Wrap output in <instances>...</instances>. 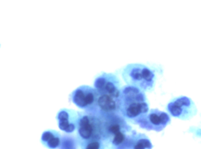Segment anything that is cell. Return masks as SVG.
<instances>
[{"label":"cell","mask_w":201,"mask_h":149,"mask_svg":"<svg viewBox=\"0 0 201 149\" xmlns=\"http://www.w3.org/2000/svg\"><path fill=\"white\" fill-rule=\"evenodd\" d=\"M170 121V117L168 113L156 109L150 110L135 123L146 130L159 132L169 125Z\"/></svg>","instance_id":"cell-4"},{"label":"cell","mask_w":201,"mask_h":149,"mask_svg":"<svg viewBox=\"0 0 201 149\" xmlns=\"http://www.w3.org/2000/svg\"><path fill=\"white\" fill-rule=\"evenodd\" d=\"M133 143V149H151L152 147L149 138L143 134H136Z\"/></svg>","instance_id":"cell-10"},{"label":"cell","mask_w":201,"mask_h":149,"mask_svg":"<svg viewBox=\"0 0 201 149\" xmlns=\"http://www.w3.org/2000/svg\"><path fill=\"white\" fill-rule=\"evenodd\" d=\"M97 103L104 112L112 113L120 109V99L114 98L107 94H99Z\"/></svg>","instance_id":"cell-8"},{"label":"cell","mask_w":201,"mask_h":149,"mask_svg":"<svg viewBox=\"0 0 201 149\" xmlns=\"http://www.w3.org/2000/svg\"><path fill=\"white\" fill-rule=\"evenodd\" d=\"M43 140L47 142L48 145L51 148H55L60 143L59 137L54 136L50 131H47L43 136Z\"/></svg>","instance_id":"cell-11"},{"label":"cell","mask_w":201,"mask_h":149,"mask_svg":"<svg viewBox=\"0 0 201 149\" xmlns=\"http://www.w3.org/2000/svg\"><path fill=\"white\" fill-rule=\"evenodd\" d=\"M69 113L67 111H61L58 116L59 121V127L61 130L66 132H72L75 129V124L70 123Z\"/></svg>","instance_id":"cell-9"},{"label":"cell","mask_w":201,"mask_h":149,"mask_svg":"<svg viewBox=\"0 0 201 149\" xmlns=\"http://www.w3.org/2000/svg\"><path fill=\"white\" fill-rule=\"evenodd\" d=\"M120 110L126 118L135 123L149 111L145 92L131 85L121 88Z\"/></svg>","instance_id":"cell-1"},{"label":"cell","mask_w":201,"mask_h":149,"mask_svg":"<svg viewBox=\"0 0 201 149\" xmlns=\"http://www.w3.org/2000/svg\"><path fill=\"white\" fill-rule=\"evenodd\" d=\"M96 90L99 94H107L116 99H120L121 89L119 79L113 75L98 77L94 83Z\"/></svg>","instance_id":"cell-6"},{"label":"cell","mask_w":201,"mask_h":149,"mask_svg":"<svg viewBox=\"0 0 201 149\" xmlns=\"http://www.w3.org/2000/svg\"><path fill=\"white\" fill-rule=\"evenodd\" d=\"M99 96L96 90L89 86H82L73 92L72 98L74 103L78 107L86 108L97 103Z\"/></svg>","instance_id":"cell-7"},{"label":"cell","mask_w":201,"mask_h":149,"mask_svg":"<svg viewBox=\"0 0 201 149\" xmlns=\"http://www.w3.org/2000/svg\"><path fill=\"white\" fill-rule=\"evenodd\" d=\"M78 131L83 138L96 140L102 134L103 124L95 117L85 116L79 121Z\"/></svg>","instance_id":"cell-5"},{"label":"cell","mask_w":201,"mask_h":149,"mask_svg":"<svg viewBox=\"0 0 201 149\" xmlns=\"http://www.w3.org/2000/svg\"><path fill=\"white\" fill-rule=\"evenodd\" d=\"M122 76L128 85L135 87L144 92L153 91L156 81L155 71L140 63L128 64L124 68Z\"/></svg>","instance_id":"cell-2"},{"label":"cell","mask_w":201,"mask_h":149,"mask_svg":"<svg viewBox=\"0 0 201 149\" xmlns=\"http://www.w3.org/2000/svg\"><path fill=\"white\" fill-rule=\"evenodd\" d=\"M167 110L171 116L182 120H190L197 113L195 103L186 96L173 98L168 104Z\"/></svg>","instance_id":"cell-3"},{"label":"cell","mask_w":201,"mask_h":149,"mask_svg":"<svg viewBox=\"0 0 201 149\" xmlns=\"http://www.w3.org/2000/svg\"><path fill=\"white\" fill-rule=\"evenodd\" d=\"M100 148V143L99 142L96 140H91L88 143L86 147V149H99Z\"/></svg>","instance_id":"cell-12"}]
</instances>
